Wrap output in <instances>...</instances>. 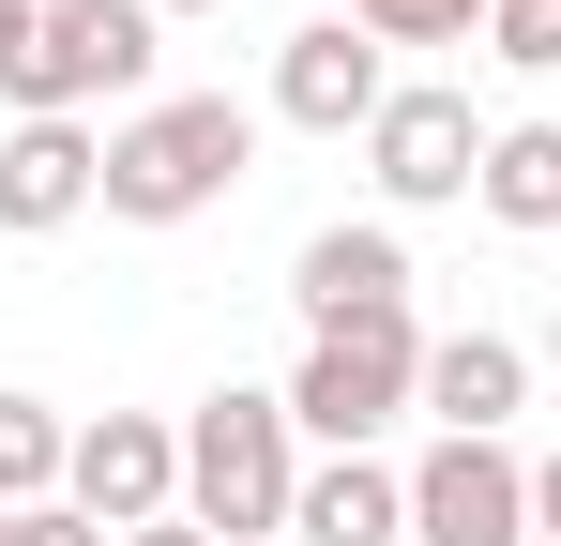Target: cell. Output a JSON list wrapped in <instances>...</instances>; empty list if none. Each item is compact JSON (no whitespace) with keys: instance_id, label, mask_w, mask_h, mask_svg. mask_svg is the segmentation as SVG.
Here are the masks:
<instances>
[{"instance_id":"6da1fadb","label":"cell","mask_w":561,"mask_h":546,"mask_svg":"<svg viewBox=\"0 0 561 546\" xmlns=\"http://www.w3.org/2000/svg\"><path fill=\"white\" fill-rule=\"evenodd\" d=\"M243 168H259V106H228V91H152V106L106 137V213H122V228H197Z\"/></svg>"},{"instance_id":"7a4b0ae2","label":"cell","mask_w":561,"mask_h":546,"mask_svg":"<svg viewBox=\"0 0 561 546\" xmlns=\"http://www.w3.org/2000/svg\"><path fill=\"white\" fill-rule=\"evenodd\" d=\"M288 501H304V425H288V395H197V425H183V516L213 546H259L288 532Z\"/></svg>"},{"instance_id":"3957f363","label":"cell","mask_w":561,"mask_h":546,"mask_svg":"<svg viewBox=\"0 0 561 546\" xmlns=\"http://www.w3.org/2000/svg\"><path fill=\"white\" fill-rule=\"evenodd\" d=\"M152 0H46L31 15V46L0 61V91H15V122H77V106H106V91H152Z\"/></svg>"},{"instance_id":"277c9868","label":"cell","mask_w":561,"mask_h":546,"mask_svg":"<svg viewBox=\"0 0 561 546\" xmlns=\"http://www.w3.org/2000/svg\"><path fill=\"white\" fill-rule=\"evenodd\" d=\"M394 410H425V334L410 319H350V334H304V379H288V425L334 455H365Z\"/></svg>"},{"instance_id":"5b68a950","label":"cell","mask_w":561,"mask_h":546,"mask_svg":"<svg viewBox=\"0 0 561 546\" xmlns=\"http://www.w3.org/2000/svg\"><path fill=\"white\" fill-rule=\"evenodd\" d=\"M485 137H501V122H470V91L410 77V91L365 122V182L394 197V213H440V197H470V182H485Z\"/></svg>"},{"instance_id":"8992f818","label":"cell","mask_w":561,"mask_h":546,"mask_svg":"<svg viewBox=\"0 0 561 546\" xmlns=\"http://www.w3.org/2000/svg\"><path fill=\"white\" fill-rule=\"evenodd\" d=\"M61 501H77L92 532H152V516H183V425H152V410H106V425H77Z\"/></svg>"},{"instance_id":"52a82bcc","label":"cell","mask_w":561,"mask_h":546,"mask_svg":"<svg viewBox=\"0 0 561 546\" xmlns=\"http://www.w3.org/2000/svg\"><path fill=\"white\" fill-rule=\"evenodd\" d=\"M379 106H394V77H379V31L365 15H304L274 46V122H304V137H365Z\"/></svg>"},{"instance_id":"ba28073f","label":"cell","mask_w":561,"mask_h":546,"mask_svg":"<svg viewBox=\"0 0 561 546\" xmlns=\"http://www.w3.org/2000/svg\"><path fill=\"white\" fill-rule=\"evenodd\" d=\"M410 546H531V455L440 441L410 470Z\"/></svg>"},{"instance_id":"9c48e42d","label":"cell","mask_w":561,"mask_h":546,"mask_svg":"<svg viewBox=\"0 0 561 546\" xmlns=\"http://www.w3.org/2000/svg\"><path fill=\"white\" fill-rule=\"evenodd\" d=\"M288 304H304V334H350V319H410V243L394 228H319L304 259H288Z\"/></svg>"},{"instance_id":"30bf717a","label":"cell","mask_w":561,"mask_h":546,"mask_svg":"<svg viewBox=\"0 0 561 546\" xmlns=\"http://www.w3.org/2000/svg\"><path fill=\"white\" fill-rule=\"evenodd\" d=\"M92 197H106V137L92 122H15V137H0V228H15V243L77 228Z\"/></svg>"},{"instance_id":"8fae6325","label":"cell","mask_w":561,"mask_h":546,"mask_svg":"<svg viewBox=\"0 0 561 546\" xmlns=\"http://www.w3.org/2000/svg\"><path fill=\"white\" fill-rule=\"evenodd\" d=\"M425 410H440V441H501L531 410V350L516 334H425Z\"/></svg>"},{"instance_id":"7c38bea8","label":"cell","mask_w":561,"mask_h":546,"mask_svg":"<svg viewBox=\"0 0 561 546\" xmlns=\"http://www.w3.org/2000/svg\"><path fill=\"white\" fill-rule=\"evenodd\" d=\"M288 546H410V470H379V455H334V470H304V501H288Z\"/></svg>"},{"instance_id":"4fadbf2b","label":"cell","mask_w":561,"mask_h":546,"mask_svg":"<svg viewBox=\"0 0 561 546\" xmlns=\"http://www.w3.org/2000/svg\"><path fill=\"white\" fill-rule=\"evenodd\" d=\"M501 228H561V122H501L485 137V182H470Z\"/></svg>"},{"instance_id":"5bb4252c","label":"cell","mask_w":561,"mask_h":546,"mask_svg":"<svg viewBox=\"0 0 561 546\" xmlns=\"http://www.w3.org/2000/svg\"><path fill=\"white\" fill-rule=\"evenodd\" d=\"M61 470H77V425L46 395H0V501L31 516V501H61Z\"/></svg>"},{"instance_id":"9a60e30c","label":"cell","mask_w":561,"mask_h":546,"mask_svg":"<svg viewBox=\"0 0 561 546\" xmlns=\"http://www.w3.org/2000/svg\"><path fill=\"white\" fill-rule=\"evenodd\" d=\"M350 15H365L379 46H470V31H485L501 0H350Z\"/></svg>"},{"instance_id":"2e32d148","label":"cell","mask_w":561,"mask_h":546,"mask_svg":"<svg viewBox=\"0 0 561 546\" xmlns=\"http://www.w3.org/2000/svg\"><path fill=\"white\" fill-rule=\"evenodd\" d=\"M485 61H516V77H561V0H501V15H485Z\"/></svg>"},{"instance_id":"e0dca14e","label":"cell","mask_w":561,"mask_h":546,"mask_svg":"<svg viewBox=\"0 0 561 546\" xmlns=\"http://www.w3.org/2000/svg\"><path fill=\"white\" fill-rule=\"evenodd\" d=\"M0 546H122V532H92L77 501H31V516H15V532H0Z\"/></svg>"},{"instance_id":"ac0fdd59","label":"cell","mask_w":561,"mask_h":546,"mask_svg":"<svg viewBox=\"0 0 561 546\" xmlns=\"http://www.w3.org/2000/svg\"><path fill=\"white\" fill-rule=\"evenodd\" d=\"M531 532H561V455H531Z\"/></svg>"},{"instance_id":"d6986e66","label":"cell","mask_w":561,"mask_h":546,"mask_svg":"<svg viewBox=\"0 0 561 546\" xmlns=\"http://www.w3.org/2000/svg\"><path fill=\"white\" fill-rule=\"evenodd\" d=\"M122 546H213V532H197V516H152V532H122Z\"/></svg>"},{"instance_id":"ffe728a7","label":"cell","mask_w":561,"mask_h":546,"mask_svg":"<svg viewBox=\"0 0 561 546\" xmlns=\"http://www.w3.org/2000/svg\"><path fill=\"white\" fill-rule=\"evenodd\" d=\"M31 15H46V0H0V61H15V46H31Z\"/></svg>"},{"instance_id":"44dd1931","label":"cell","mask_w":561,"mask_h":546,"mask_svg":"<svg viewBox=\"0 0 561 546\" xmlns=\"http://www.w3.org/2000/svg\"><path fill=\"white\" fill-rule=\"evenodd\" d=\"M152 15H228V0H152Z\"/></svg>"},{"instance_id":"7402d4cb","label":"cell","mask_w":561,"mask_h":546,"mask_svg":"<svg viewBox=\"0 0 561 546\" xmlns=\"http://www.w3.org/2000/svg\"><path fill=\"white\" fill-rule=\"evenodd\" d=\"M547 364H561V304H547Z\"/></svg>"},{"instance_id":"603a6c76","label":"cell","mask_w":561,"mask_h":546,"mask_svg":"<svg viewBox=\"0 0 561 546\" xmlns=\"http://www.w3.org/2000/svg\"><path fill=\"white\" fill-rule=\"evenodd\" d=\"M0 532H15V501H0Z\"/></svg>"}]
</instances>
